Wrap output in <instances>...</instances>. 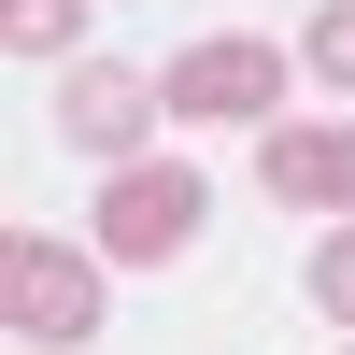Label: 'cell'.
<instances>
[{
    "label": "cell",
    "mask_w": 355,
    "mask_h": 355,
    "mask_svg": "<svg viewBox=\"0 0 355 355\" xmlns=\"http://www.w3.org/2000/svg\"><path fill=\"white\" fill-rule=\"evenodd\" d=\"M299 57H313V71L355 100V0H327V15H313V43H299Z\"/></svg>",
    "instance_id": "obj_7"
},
{
    "label": "cell",
    "mask_w": 355,
    "mask_h": 355,
    "mask_svg": "<svg viewBox=\"0 0 355 355\" xmlns=\"http://www.w3.org/2000/svg\"><path fill=\"white\" fill-rule=\"evenodd\" d=\"M157 85H171V114H199V128H270V100H284V57L256 43V28H214V43H185Z\"/></svg>",
    "instance_id": "obj_3"
},
{
    "label": "cell",
    "mask_w": 355,
    "mask_h": 355,
    "mask_svg": "<svg viewBox=\"0 0 355 355\" xmlns=\"http://www.w3.org/2000/svg\"><path fill=\"white\" fill-rule=\"evenodd\" d=\"M313 313H341V327H355V227H341V242H313Z\"/></svg>",
    "instance_id": "obj_8"
},
{
    "label": "cell",
    "mask_w": 355,
    "mask_h": 355,
    "mask_svg": "<svg viewBox=\"0 0 355 355\" xmlns=\"http://www.w3.org/2000/svg\"><path fill=\"white\" fill-rule=\"evenodd\" d=\"M0 327H15V355H85L100 341V270H85L71 242H0Z\"/></svg>",
    "instance_id": "obj_1"
},
{
    "label": "cell",
    "mask_w": 355,
    "mask_h": 355,
    "mask_svg": "<svg viewBox=\"0 0 355 355\" xmlns=\"http://www.w3.org/2000/svg\"><path fill=\"white\" fill-rule=\"evenodd\" d=\"M0 43L15 57H71L85 43V0H0Z\"/></svg>",
    "instance_id": "obj_6"
},
{
    "label": "cell",
    "mask_w": 355,
    "mask_h": 355,
    "mask_svg": "<svg viewBox=\"0 0 355 355\" xmlns=\"http://www.w3.org/2000/svg\"><path fill=\"white\" fill-rule=\"evenodd\" d=\"M157 114H171V85L114 71V57H71V71H57V142H85V157H114V171L142 157V128H157Z\"/></svg>",
    "instance_id": "obj_4"
},
{
    "label": "cell",
    "mask_w": 355,
    "mask_h": 355,
    "mask_svg": "<svg viewBox=\"0 0 355 355\" xmlns=\"http://www.w3.org/2000/svg\"><path fill=\"white\" fill-rule=\"evenodd\" d=\"M256 185L284 214H355V128H270L256 142Z\"/></svg>",
    "instance_id": "obj_5"
},
{
    "label": "cell",
    "mask_w": 355,
    "mask_h": 355,
    "mask_svg": "<svg viewBox=\"0 0 355 355\" xmlns=\"http://www.w3.org/2000/svg\"><path fill=\"white\" fill-rule=\"evenodd\" d=\"M199 214H214V185H199L185 157H128L100 185V256H128V270H171V256L199 242Z\"/></svg>",
    "instance_id": "obj_2"
}]
</instances>
